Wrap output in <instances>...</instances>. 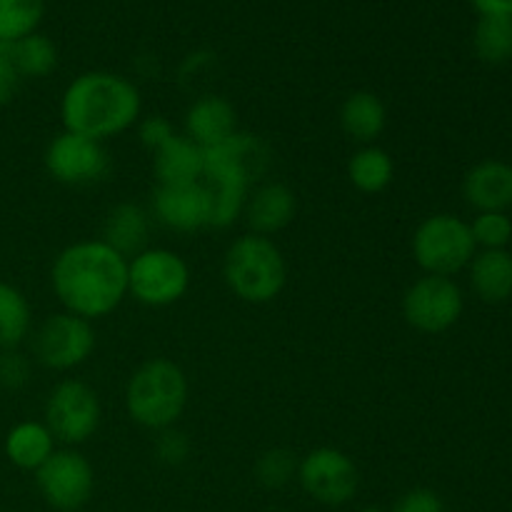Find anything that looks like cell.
Segmentation results:
<instances>
[{
	"label": "cell",
	"mask_w": 512,
	"mask_h": 512,
	"mask_svg": "<svg viewBox=\"0 0 512 512\" xmlns=\"http://www.w3.org/2000/svg\"><path fill=\"white\" fill-rule=\"evenodd\" d=\"M35 483L50 508L75 512L83 508L95 490V470L83 453L73 448L55 450L38 470Z\"/></svg>",
	"instance_id": "10"
},
{
	"label": "cell",
	"mask_w": 512,
	"mask_h": 512,
	"mask_svg": "<svg viewBox=\"0 0 512 512\" xmlns=\"http://www.w3.org/2000/svg\"><path fill=\"white\" fill-rule=\"evenodd\" d=\"M30 380V360L18 348L0 350V388L20 390Z\"/></svg>",
	"instance_id": "30"
},
{
	"label": "cell",
	"mask_w": 512,
	"mask_h": 512,
	"mask_svg": "<svg viewBox=\"0 0 512 512\" xmlns=\"http://www.w3.org/2000/svg\"><path fill=\"white\" fill-rule=\"evenodd\" d=\"M95 350L93 323L73 313L48 315L33 335V355L48 370H73Z\"/></svg>",
	"instance_id": "8"
},
{
	"label": "cell",
	"mask_w": 512,
	"mask_h": 512,
	"mask_svg": "<svg viewBox=\"0 0 512 512\" xmlns=\"http://www.w3.org/2000/svg\"><path fill=\"white\" fill-rule=\"evenodd\" d=\"M295 210H298V200H295L293 190L285 183L270 180V183L258 185L248 195L243 218L248 223L250 233L270 238V235L280 233V230H285L293 223Z\"/></svg>",
	"instance_id": "14"
},
{
	"label": "cell",
	"mask_w": 512,
	"mask_h": 512,
	"mask_svg": "<svg viewBox=\"0 0 512 512\" xmlns=\"http://www.w3.org/2000/svg\"><path fill=\"white\" fill-rule=\"evenodd\" d=\"M360 512H388V510H383V508H375V505H368V508H363Z\"/></svg>",
	"instance_id": "35"
},
{
	"label": "cell",
	"mask_w": 512,
	"mask_h": 512,
	"mask_svg": "<svg viewBox=\"0 0 512 512\" xmlns=\"http://www.w3.org/2000/svg\"><path fill=\"white\" fill-rule=\"evenodd\" d=\"M153 155V173L158 185L200 183L203 178V148L185 135H175Z\"/></svg>",
	"instance_id": "20"
},
{
	"label": "cell",
	"mask_w": 512,
	"mask_h": 512,
	"mask_svg": "<svg viewBox=\"0 0 512 512\" xmlns=\"http://www.w3.org/2000/svg\"><path fill=\"white\" fill-rule=\"evenodd\" d=\"M53 433L48 430V425L38 423V420H25L10 428V433L5 435V455H8L10 463L20 470H38L50 455L55 453Z\"/></svg>",
	"instance_id": "21"
},
{
	"label": "cell",
	"mask_w": 512,
	"mask_h": 512,
	"mask_svg": "<svg viewBox=\"0 0 512 512\" xmlns=\"http://www.w3.org/2000/svg\"><path fill=\"white\" fill-rule=\"evenodd\" d=\"M45 170L55 183L85 188L105 180L110 173V155L98 140L63 130L45 148Z\"/></svg>",
	"instance_id": "11"
},
{
	"label": "cell",
	"mask_w": 512,
	"mask_h": 512,
	"mask_svg": "<svg viewBox=\"0 0 512 512\" xmlns=\"http://www.w3.org/2000/svg\"><path fill=\"white\" fill-rule=\"evenodd\" d=\"M188 405V378L168 358H153L140 365L125 385V410L145 430L173 428Z\"/></svg>",
	"instance_id": "3"
},
{
	"label": "cell",
	"mask_w": 512,
	"mask_h": 512,
	"mask_svg": "<svg viewBox=\"0 0 512 512\" xmlns=\"http://www.w3.org/2000/svg\"><path fill=\"white\" fill-rule=\"evenodd\" d=\"M463 195L478 213H505L512 205V165L483 160L463 180Z\"/></svg>",
	"instance_id": "16"
},
{
	"label": "cell",
	"mask_w": 512,
	"mask_h": 512,
	"mask_svg": "<svg viewBox=\"0 0 512 512\" xmlns=\"http://www.w3.org/2000/svg\"><path fill=\"white\" fill-rule=\"evenodd\" d=\"M395 178V163L380 145H363L348 163V180L365 195H378L390 188Z\"/></svg>",
	"instance_id": "22"
},
{
	"label": "cell",
	"mask_w": 512,
	"mask_h": 512,
	"mask_svg": "<svg viewBox=\"0 0 512 512\" xmlns=\"http://www.w3.org/2000/svg\"><path fill=\"white\" fill-rule=\"evenodd\" d=\"M223 275L235 298L265 305L278 298L288 280L283 250L265 235L245 233L230 243L225 253Z\"/></svg>",
	"instance_id": "4"
},
{
	"label": "cell",
	"mask_w": 512,
	"mask_h": 512,
	"mask_svg": "<svg viewBox=\"0 0 512 512\" xmlns=\"http://www.w3.org/2000/svg\"><path fill=\"white\" fill-rule=\"evenodd\" d=\"M50 285L65 313L93 323L118 310L128 295V258L103 240H80L55 255Z\"/></svg>",
	"instance_id": "1"
},
{
	"label": "cell",
	"mask_w": 512,
	"mask_h": 512,
	"mask_svg": "<svg viewBox=\"0 0 512 512\" xmlns=\"http://www.w3.org/2000/svg\"><path fill=\"white\" fill-rule=\"evenodd\" d=\"M465 308L460 285L453 278L423 275L403 295V315L410 328L438 335L453 328Z\"/></svg>",
	"instance_id": "9"
},
{
	"label": "cell",
	"mask_w": 512,
	"mask_h": 512,
	"mask_svg": "<svg viewBox=\"0 0 512 512\" xmlns=\"http://www.w3.org/2000/svg\"><path fill=\"white\" fill-rule=\"evenodd\" d=\"M150 215L175 233H198L213 223V193L205 183L158 185Z\"/></svg>",
	"instance_id": "13"
},
{
	"label": "cell",
	"mask_w": 512,
	"mask_h": 512,
	"mask_svg": "<svg viewBox=\"0 0 512 512\" xmlns=\"http://www.w3.org/2000/svg\"><path fill=\"white\" fill-rule=\"evenodd\" d=\"M413 258L425 275L453 278L470 265L478 253L470 223L453 213H435L425 218L413 233Z\"/></svg>",
	"instance_id": "5"
},
{
	"label": "cell",
	"mask_w": 512,
	"mask_h": 512,
	"mask_svg": "<svg viewBox=\"0 0 512 512\" xmlns=\"http://www.w3.org/2000/svg\"><path fill=\"white\" fill-rule=\"evenodd\" d=\"M33 328L28 298L15 285L0 280V350L18 348Z\"/></svg>",
	"instance_id": "23"
},
{
	"label": "cell",
	"mask_w": 512,
	"mask_h": 512,
	"mask_svg": "<svg viewBox=\"0 0 512 512\" xmlns=\"http://www.w3.org/2000/svg\"><path fill=\"white\" fill-rule=\"evenodd\" d=\"M470 233L478 248L505 250L512 240V220L508 213H478L470 223Z\"/></svg>",
	"instance_id": "28"
},
{
	"label": "cell",
	"mask_w": 512,
	"mask_h": 512,
	"mask_svg": "<svg viewBox=\"0 0 512 512\" xmlns=\"http://www.w3.org/2000/svg\"><path fill=\"white\" fill-rule=\"evenodd\" d=\"M45 0H0V43H18L38 33Z\"/></svg>",
	"instance_id": "26"
},
{
	"label": "cell",
	"mask_w": 512,
	"mask_h": 512,
	"mask_svg": "<svg viewBox=\"0 0 512 512\" xmlns=\"http://www.w3.org/2000/svg\"><path fill=\"white\" fill-rule=\"evenodd\" d=\"M470 288L483 303L498 305L512 295V255L508 250H480L468 265Z\"/></svg>",
	"instance_id": "19"
},
{
	"label": "cell",
	"mask_w": 512,
	"mask_h": 512,
	"mask_svg": "<svg viewBox=\"0 0 512 512\" xmlns=\"http://www.w3.org/2000/svg\"><path fill=\"white\" fill-rule=\"evenodd\" d=\"M13 45V58L18 65V73L25 78H48L58 68V48L48 35H25L23 40Z\"/></svg>",
	"instance_id": "25"
},
{
	"label": "cell",
	"mask_w": 512,
	"mask_h": 512,
	"mask_svg": "<svg viewBox=\"0 0 512 512\" xmlns=\"http://www.w3.org/2000/svg\"><path fill=\"white\" fill-rule=\"evenodd\" d=\"M300 460L288 448H270L255 463V478L270 490L285 488L293 478H298Z\"/></svg>",
	"instance_id": "27"
},
{
	"label": "cell",
	"mask_w": 512,
	"mask_h": 512,
	"mask_svg": "<svg viewBox=\"0 0 512 512\" xmlns=\"http://www.w3.org/2000/svg\"><path fill=\"white\" fill-rule=\"evenodd\" d=\"M103 408L100 398L83 380H63L45 400V425L55 440L65 445H83L100 428Z\"/></svg>",
	"instance_id": "7"
},
{
	"label": "cell",
	"mask_w": 512,
	"mask_h": 512,
	"mask_svg": "<svg viewBox=\"0 0 512 512\" xmlns=\"http://www.w3.org/2000/svg\"><path fill=\"white\" fill-rule=\"evenodd\" d=\"M175 128L173 123H170L165 115H148V118H143L138 123V138L140 143L145 145L148 150H160L165 143H170V140L175 138Z\"/></svg>",
	"instance_id": "31"
},
{
	"label": "cell",
	"mask_w": 512,
	"mask_h": 512,
	"mask_svg": "<svg viewBox=\"0 0 512 512\" xmlns=\"http://www.w3.org/2000/svg\"><path fill=\"white\" fill-rule=\"evenodd\" d=\"M473 45L483 63H508L512 58V15H480Z\"/></svg>",
	"instance_id": "24"
},
{
	"label": "cell",
	"mask_w": 512,
	"mask_h": 512,
	"mask_svg": "<svg viewBox=\"0 0 512 512\" xmlns=\"http://www.w3.org/2000/svg\"><path fill=\"white\" fill-rule=\"evenodd\" d=\"M298 483L315 503L338 508L355 498L360 475L353 458L343 450L315 448L298 463Z\"/></svg>",
	"instance_id": "12"
},
{
	"label": "cell",
	"mask_w": 512,
	"mask_h": 512,
	"mask_svg": "<svg viewBox=\"0 0 512 512\" xmlns=\"http://www.w3.org/2000/svg\"><path fill=\"white\" fill-rule=\"evenodd\" d=\"M480 15H512V0H470Z\"/></svg>",
	"instance_id": "34"
},
{
	"label": "cell",
	"mask_w": 512,
	"mask_h": 512,
	"mask_svg": "<svg viewBox=\"0 0 512 512\" xmlns=\"http://www.w3.org/2000/svg\"><path fill=\"white\" fill-rule=\"evenodd\" d=\"M143 110V98L133 80L108 70H90L70 80L60 98V118L70 133L98 143L133 128Z\"/></svg>",
	"instance_id": "2"
},
{
	"label": "cell",
	"mask_w": 512,
	"mask_h": 512,
	"mask_svg": "<svg viewBox=\"0 0 512 512\" xmlns=\"http://www.w3.org/2000/svg\"><path fill=\"white\" fill-rule=\"evenodd\" d=\"M190 448L193 445H190L188 435L175 428V425L160 430L158 438H155V455H158L160 463L173 465V468L175 465H183L190 458Z\"/></svg>",
	"instance_id": "29"
},
{
	"label": "cell",
	"mask_w": 512,
	"mask_h": 512,
	"mask_svg": "<svg viewBox=\"0 0 512 512\" xmlns=\"http://www.w3.org/2000/svg\"><path fill=\"white\" fill-rule=\"evenodd\" d=\"M20 83H23V75L18 73V65H15L13 45L0 43V105L13 103Z\"/></svg>",
	"instance_id": "32"
},
{
	"label": "cell",
	"mask_w": 512,
	"mask_h": 512,
	"mask_svg": "<svg viewBox=\"0 0 512 512\" xmlns=\"http://www.w3.org/2000/svg\"><path fill=\"white\" fill-rule=\"evenodd\" d=\"M238 133V115L223 95H200L185 113V138L200 148H213Z\"/></svg>",
	"instance_id": "15"
},
{
	"label": "cell",
	"mask_w": 512,
	"mask_h": 512,
	"mask_svg": "<svg viewBox=\"0 0 512 512\" xmlns=\"http://www.w3.org/2000/svg\"><path fill=\"white\" fill-rule=\"evenodd\" d=\"M190 288V268L175 250L145 248L128 260V295L148 308H168Z\"/></svg>",
	"instance_id": "6"
},
{
	"label": "cell",
	"mask_w": 512,
	"mask_h": 512,
	"mask_svg": "<svg viewBox=\"0 0 512 512\" xmlns=\"http://www.w3.org/2000/svg\"><path fill=\"white\" fill-rule=\"evenodd\" d=\"M150 223L153 215L138 203H118L115 208L108 210L103 223V243L118 250L125 258H133L140 250L148 248L150 238Z\"/></svg>",
	"instance_id": "17"
},
{
	"label": "cell",
	"mask_w": 512,
	"mask_h": 512,
	"mask_svg": "<svg viewBox=\"0 0 512 512\" xmlns=\"http://www.w3.org/2000/svg\"><path fill=\"white\" fill-rule=\"evenodd\" d=\"M388 125V108L370 90H355L340 105V128L360 145H375Z\"/></svg>",
	"instance_id": "18"
},
{
	"label": "cell",
	"mask_w": 512,
	"mask_h": 512,
	"mask_svg": "<svg viewBox=\"0 0 512 512\" xmlns=\"http://www.w3.org/2000/svg\"><path fill=\"white\" fill-rule=\"evenodd\" d=\"M390 512H445V503L435 490L413 488L400 495Z\"/></svg>",
	"instance_id": "33"
}]
</instances>
